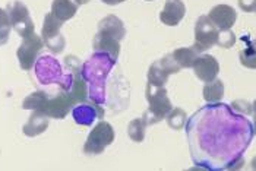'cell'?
Listing matches in <instances>:
<instances>
[{
  "mask_svg": "<svg viewBox=\"0 0 256 171\" xmlns=\"http://www.w3.org/2000/svg\"><path fill=\"white\" fill-rule=\"evenodd\" d=\"M126 36L123 20L116 15H107L98 22L97 34L92 41V48L97 53H106L118 62L120 54V41Z\"/></svg>",
  "mask_w": 256,
  "mask_h": 171,
  "instance_id": "6da1fadb",
  "label": "cell"
},
{
  "mask_svg": "<svg viewBox=\"0 0 256 171\" xmlns=\"http://www.w3.org/2000/svg\"><path fill=\"white\" fill-rule=\"evenodd\" d=\"M145 96L148 101V108L142 114V120L146 126L157 124L166 118L168 112L173 108V104L167 95L166 86H156L152 84H146Z\"/></svg>",
  "mask_w": 256,
  "mask_h": 171,
  "instance_id": "7a4b0ae2",
  "label": "cell"
},
{
  "mask_svg": "<svg viewBox=\"0 0 256 171\" xmlns=\"http://www.w3.org/2000/svg\"><path fill=\"white\" fill-rule=\"evenodd\" d=\"M6 12L9 15L10 28L15 30V32L20 38L30 37L36 32V25L30 15V9L26 4H24L20 0H12L6 6Z\"/></svg>",
  "mask_w": 256,
  "mask_h": 171,
  "instance_id": "3957f363",
  "label": "cell"
},
{
  "mask_svg": "<svg viewBox=\"0 0 256 171\" xmlns=\"http://www.w3.org/2000/svg\"><path fill=\"white\" fill-rule=\"evenodd\" d=\"M114 138L116 134L113 126L108 122L100 120L88 134L86 142L84 145V152L86 155H100L107 146H110L114 142Z\"/></svg>",
  "mask_w": 256,
  "mask_h": 171,
  "instance_id": "277c9868",
  "label": "cell"
},
{
  "mask_svg": "<svg viewBox=\"0 0 256 171\" xmlns=\"http://www.w3.org/2000/svg\"><path fill=\"white\" fill-rule=\"evenodd\" d=\"M62 25H63V22L56 18L52 12H48L44 16L42 28H41V40H42L44 46L53 54L63 53V50L66 47V40L62 34Z\"/></svg>",
  "mask_w": 256,
  "mask_h": 171,
  "instance_id": "5b68a950",
  "label": "cell"
},
{
  "mask_svg": "<svg viewBox=\"0 0 256 171\" xmlns=\"http://www.w3.org/2000/svg\"><path fill=\"white\" fill-rule=\"evenodd\" d=\"M218 32L220 31L212 24V20L206 15H200L196 19V24H195V42L192 47L199 54L210 50L211 47H214L217 44Z\"/></svg>",
  "mask_w": 256,
  "mask_h": 171,
  "instance_id": "8992f818",
  "label": "cell"
},
{
  "mask_svg": "<svg viewBox=\"0 0 256 171\" xmlns=\"http://www.w3.org/2000/svg\"><path fill=\"white\" fill-rule=\"evenodd\" d=\"M42 48H44V42L41 40V36H37L36 32L31 34L30 37L22 38V42L16 50V57H18L20 69L31 70L36 66L37 57Z\"/></svg>",
  "mask_w": 256,
  "mask_h": 171,
  "instance_id": "52a82bcc",
  "label": "cell"
},
{
  "mask_svg": "<svg viewBox=\"0 0 256 171\" xmlns=\"http://www.w3.org/2000/svg\"><path fill=\"white\" fill-rule=\"evenodd\" d=\"M182 69L178 68V64L174 62V58L172 54L161 57L156 60L150 69H148V84H152L156 86H166L167 80L170 75L178 74Z\"/></svg>",
  "mask_w": 256,
  "mask_h": 171,
  "instance_id": "ba28073f",
  "label": "cell"
},
{
  "mask_svg": "<svg viewBox=\"0 0 256 171\" xmlns=\"http://www.w3.org/2000/svg\"><path fill=\"white\" fill-rule=\"evenodd\" d=\"M74 106L75 104H74L69 92L60 88L54 95H48V98H47L41 113L46 114L48 118L63 120L68 114L70 113Z\"/></svg>",
  "mask_w": 256,
  "mask_h": 171,
  "instance_id": "9c48e42d",
  "label": "cell"
},
{
  "mask_svg": "<svg viewBox=\"0 0 256 171\" xmlns=\"http://www.w3.org/2000/svg\"><path fill=\"white\" fill-rule=\"evenodd\" d=\"M70 113L74 116L75 123L82 124V126H91L94 120H102L104 117V108L100 106L98 102H79L72 107Z\"/></svg>",
  "mask_w": 256,
  "mask_h": 171,
  "instance_id": "30bf717a",
  "label": "cell"
},
{
  "mask_svg": "<svg viewBox=\"0 0 256 171\" xmlns=\"http://www.w3.org/2000/svg\"><path fill=\"white\" fill-rule=\"evenodd\" d=\"M194 74L199 80L202 82H210L212 79H216L220 74V63L214 56L211 54H199L195 58L194 64Z\"/></svg>",
  "mask_w": 256,
  "mask_h": 171,
  "instance_id": "8fae6325",
  "label": "cell"
},
{
  "mask_svg": "<svg viewBox=\"0 0 256 171\" xmlns=\"http://www.w3.org/2000/svg\"><path fill=\"white\" fill-rule=\"evenodd\" d=\"M206 16L212 20L218 31H227L232 30L233 25L236 24L237 12L230 4H217L210 10Z\"/></svg>",
  "mask_w": 256,
  "mask_h": 171,
  "instance_id": "7c38bea8",
  "label": "cell"
},
{
  "mask_svg": "<svg viewBox=\"0 0 256 171\" xmlns=\"http://www.w3.org/2000/svg\"><path fill=\"white\" fill-rule=\"evenodd\" d=\"M186 15V6L182 0H166L160 20L167 26H178Z\"/></svg>",
  "mask_w": 256,
  "mask_h": 171,
  "instance_id": "4fadbf2b",
  "label": "cell"
},
{
  "mask_svg": "<svg viewBox=\"0 0 256 171\" xmlns=\"http://www.w3.org/2000/svg\"><path fill=\"white\" fill-rule=\"evenodd\" d=\"M48 124H50V118L44 113L34 110L30 116L28 122L22 126V132L28 138H36V136L46 132Z\"/></svg>",
  "mask_w": 256,
  "mask_h": 171,
  "instance_id": "5bb4252c",
  "label": "cell"
},
{
  "mask_svg": "<svg viewBox=\"0 0 256 171\" xmlns=\"http://www.w3.org/2000/svg\"><path fill=\"white\" fill-rule=\"evenodd\" d=\"M78 8L79 6L74 0H53L52 14L62 22H66L76 15Z\"/></svg>",
  "mask_w": 256,
  "mask_h": 171,
  "instance_id": "9a60e30c",
  "label": "cell"
},
{
  "mask_svg": "<svg viewBox=\"0 0 256 171\" xmlns=\"http://www.w3.org/2000/svg\"><path fill=\"white\" fill-rule=\"evenodd\" d=\"M68 92L70 95V98H72V101H74L75 106L79 104V102L86 101V98H88V84L84 79V76L80 75V72L74 74L72 84H70Z\"/></svg>",
  "mask_w": 256,
  "mask_h": 171,
  "instance_id": "2e32d148",
  "label": "cell"
},
{
  "mask_svg": "<svg viewBox=\"0 0 256 171\" xmlns=\"http://www.w3.org/2000/svg\"><path fill=\"white\" fill-rule=\"evenodd\" d=\"M202 94H204V100L206 102L217 104L224 98V82L218 78L210 80V82H205Z\"/></svg>",
  "mask_w": 256,
  "mask_h": 171,
  "instance_id": "e0dca14e",
  "label": "cell"
},
{
  "mask_svg": "<svg viewBox=\"0 0 256 171\" xmlns=\"http://www.w3.org/2000/svg\"><path fill=\"white\" fill-rule=\"evenodd\" d=\"M172 57L174 58V62L178 64L180 69H188V68H192L195 58L199 56L196 50L194 47H180L176 48L173 53H170Z\"/></svg>",
  "mask_w": 256,
  "mask_h": 171,
  "instance_id": "ac0fdd59",
  "label": "cell"
},
{
  "mask_svg": "<svg viewBox=\"0 0 256 171\" xmlns=\"http://www.w3.org/2000/svg\"><path fill=\"white\" fill-rule=\"evenodd\" d=\"M47 98H48V92L41 91V90L40 91H34V92H31L28 96L24 98L22 108L24 110H31V112H34V110L36 112H41L44 104H46V101H47Z\"/></svg>",
  "mask_w": 256,
  "mask_h": 171,
  "instance_id": "d6986e66",
  "label": "cell"
},
{
  "mask_svg": "<svg viewBox=\"0 0 256 171\" xmlns=\"http://www.w3.org/2000/svg\"><path fill=\"white\" fill-rule=\"evenodd\" d=\"M166 120H167V124L173 129V130H182L188 122V114L184 110L178 108V107H173L168 114L166 116Z\"/></svg>",
  "mask_w": 256,
  "mask_h": 171,
  "instance_id": "ffe728a7",
  "label": "cell"
},
{
  "mask_svg": "<svg viewBox=\"0 0 256 171\" xmlns=\"http://www.w3.org/2000/svg\"><path fill=\"white\" fill-rule=\"evenodd\" d=\"M146 128H148V126L145 124V122L142 120V117H140V118H135V120H132V122L128 124V134H129V138H130L134 142L140 144V142H144V139H145Z\"/></svg>",
  "mask_w": 256,
  "mask_h": 171,
  "instance_id": "44dd1931",
  "label": "cell"
},
{
  "mask_svg": "<svg viewBox=\"0 0 256 171\" xmlns=\"http://www.w3.org/2000/svg\"><path fill=\"white\" fill-rule=\"evenodd\" d=\"M10 36V22L6 9H0V46H4Z\"/></svg>",
  "mask_w": 256,
  "mask_h": 171,
  "instance_id": "7402d4cb",
  "label": "cell"
},
{
  "mask_svg": "<svg viewBox=\"0 0 256 171\" xmlns=\"http://www.w3.org/2000/svg\"><path fill=\"white\" fill-rule=\"evenodd\" d=\"M236 42V36L232 30L220 31L217 38V46L221 48H232Z\"/></svg>",
  "mask_w": 256,
  "mask_h": 171,
  "instance_id": "603a6c76",
  "label": "cell"
},
{
  "mask_svg": "<svg viewBox=\"0 0 256 171\" xmlns=\"http://www.w3.org/2000/svg\"><path fill=\"white\" fill-rule=\"evenodd\" d=\"M232 108L242 114H252L254 113V102H249L244 100H236L232 102Z\"/></svg>",
  "mask_w": 256,
  "mask_h": 171,
  "instance_id": "cb8c5ba5",
  "label": "cell"
},
{
  "mask_svg": "<svg viewBox=\"0 0 256 171\" xmlns=\"http://www.w3.org/2000/svg\"><path fill=\"white\" fill-rule=\"evenodd\" d=\"M240 63L244 68L255 69V48H252L250 53H248L246 50H242L240 52Z\"/></svg>",
  "mask_w": 256,
  "mask_h": 171,
  "instance_id": "d4e9b609",
  "label": "cell"
},
{
  "mask_svg": "<svg viewBox=\"0 0 256 171\" xmlns=\"http://www.w3.org/2000/svg\"><path fill=\"white\" fill-rule=\"evenodd\" d=\"M238 6L243 12L252 14V12H255L256 2L255 0H238Z\"/></svg>",
  "mask_w": 256,
  "mask_h": 171,
  "instance_id": "484cf974",
  "label": "cell"
},
{
  "mask_svg": "<svg viewBox=\"0 0 256 171\" xmlns=\"http://www.w3.org/2000/svg\"><path fill=\"white\" fill-rule=\"evenodd\" d=\"M101 2L106 3V4H108V6H116V4H120V3L126 2V0H101Z\"/></svg>",
  "mask_w": 256,
  "mask_h": 171,
  "instance_id": "4316f807",
  "label": "cell"
},
{
  "mask_svg": "<svg viewBox=\"0 0 256 171\" xmlns=\"http://www.w3.org/2000/svg\"><path fill=\"white\" fill-rule=\"evenodd\" d=\"M91 0H75V3L78 4V6H82V4H86V3H90Z\"/></svg>",
  "mask_w": 256,
  "mask_h": 171,
  "instance_id": "83f0119b",
  "label": "cell"
},
{
  "mask_svg": "<svg viewBox=\"0 0 256 171\" xmlns=\"http://www.w3.org/2000/svg\"><path fill=\"white\" fill-rule=\"evenodd\" d=\"M145 2H152V0H145Z\"/></svg>",
  "mask_w": 256,
  "mask_h": 171,
  "instance_id": "f1b7e54d",
  "label": "cell"
}]
</instances>
